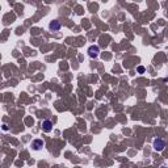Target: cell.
<instances>
[{"instance_id": "6da1fadb", "label": "cell", "mask_w": 168, "mask_h": 168, "mask_svg": "<svg viewBox=\"0 0 168 168\" xmlns=\"http://www.w3.org/2000/svg\"><path fill=\"white\" fill-rule=\"evenodd\" d=\"M45 146V142L42 141V139H33L30 143V147L33 148L34 151H40L42 150V147Z\"/></svg>"}, {"instance_id": "7a4b0ae2", "label": "cell", "mask_w": 168, "mask_h": 168, "mask_svg": "<svg viewBox=\"0 0 168 168\" xmlns=\"http://www.w3.org/2000/svg\"><path fill=\"white\" fill-rule=\"evenodd\" d=\"M100 54V47L97 45H92V46H89L88 49V55L91 58H97Z\"/></svg>"}, {"instance_id": "3957f363", "label": "cell", "mask_w": 168, "mask_h": 168, "mask_svg": "<svg viewBox=\"0 0 168 168\" xmlns=\"http://www.w3.org/2000/svg\"><path fill=\"white\" fill-rule=\"evenodd\" d=\"M154 150L155 151H163L164 150V147H165V142L163 141V139H160V138H156L154 141Z\"/></svg>"}, {"instance_id": "277c9868", "label": "cell", "mask_w": 168, "mask_h": 168, "mask_svg": "<svg viewBox=\"0 0 168 168\" xmlns=\"http://www.w3.org/2000/svg\"><path fill=\"white\" fill-rule=\"evenodd\" d=\"M53 129V122L50 120H45L43 122H42V130L45 131V133H50Z\"/></svg>"}, {"instance_id": "5b68a950", "label": "cell", "mask_w": 168, "mask_h": 168, "mask_svg": "<svg viewBox=\"0 0 168 168\" xmlns=\"http://www.w3.org/2000/svg\"><path fill=\"white\" fill-rule=\"evenodd\" d=\"M49 28H50L53 32H58L59 29H61V22H59L58 20H54V21H51V22H50Z\"/></svg>"}, {"instance_id": "8992f818", "label": "cell", "mask_w": 168, "mask_h": 168, "mask_svg": "<svg viewBox=\"0 0 168 168\" xmlns=\"http://www.w3.org/2000/svg\"><path fill=\"white\" fill-rule=\"evenodd\" d=\"M138 72H139V74H143V72H144V67H143V66H139V67H138Z\"/></svg>"}, {"instance_id": "52a82bcc", "label": "cell", "mask_w": 168, "mask_h": 168, "mask_svg": "<svg viewBox=\"0 0 168 168\" xmlns=\"http://www.w3.org/2000/svg\"><path fill=\"white\" fill-rule=\"evenodd\" d=\"M161 168H165V167H161Z\"/></svg>"}]
</instances>
